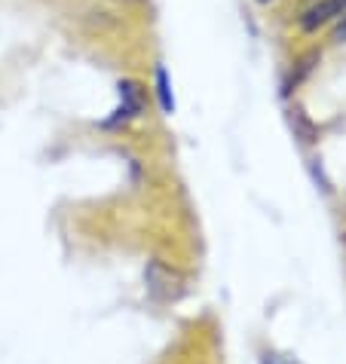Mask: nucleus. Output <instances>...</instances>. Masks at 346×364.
<instances>
[{"label": "nucleus", "mask_w": 346, "mask_h": 364, "mask_svg": "<svg viewBox=\"0 0 346 364\" xmlns=\"http://www.w3.org/2000/svg\"><path fill=\"white\" fill-rule=\"evenodd\" d=\"M261 4H267V0H261Z\"/></svg>", "instance_id": "nucleus-5"}, {"label": "nucleus", "mask_w": 346, "mask_h": 364, "mask_svg": "<svg viewBox=\"0 0 346 364\" xmlns=\"http://www.w3.org/2000/svg\"><path fill=\"white\" fill-rule=\"evenodd\" d=\"M157 98H159V107L162 114H175V98H172V86H169V74L166 68H157Z\"/></svg>", "instance_id": "nucleus-4"}, {"label": "nucleus", "mask_w": 346, "mask_h": 364, "mask_svg": "<svg viewBox=\"0 0 346 364\" xmlns=\"http://www.w3.org/2000/svg\"><path fill=\"white\" fill-rule=\"evenodd\" d=\"M340 16H346V0H319V4H313L307 13H303L300 28L303 31H315V28L328 25Z\"/></svg>", "instance_id": "nucleus-3"}, {"label": "nucleus", "mask_w": 346, "mask_h": 364, "mask_svg": "<svg viewBox=\"0 0 346 364\" xmlns=\"http://www.w3.org/2000/svg\"><path fill=\"white\" fill-rule=\"evenodd\" d=\"M145 285H147V294L157 303H175L184 297L187 279H184V272H178L175 267L162 264V260H150L145 269Z\"/></svg>", "instance_id": "nucleus-1"}, {"label": "nucleus", "mask_w": 346, "mask_h": 364, "mask_svg": "<svg viewBox=\"0 0 346 364\" xmlns=\"http://www.w3.org/2000/svg\"><path fill=\"white\" fill-rule=\"evenodd\" d=\"M141 110H145V92H141V86L132 83V80H123V83H120V107L105 126L129 123V119H135Z\"/></svg>", "instance_id": "nucleus-2"}]
</instances>
